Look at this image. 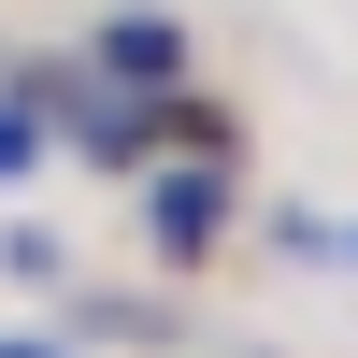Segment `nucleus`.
Wrapping results in <instances>:
<instances>
[{"mask_svg":"<svg viewBox=\"0 0 358 358\" xmlns=\"http://www.w3.org/2000/svg\"><path fill=\"white\" fill-rule=\"evenodd\" d=\"M287 244H301V258H330V273H358V215H287Z\"/></svg>","mask_w":358,"mask_h":358,"instance_id":"20e7f679","label":"nucleus"},{"mask_svg":"<svg viewBox=\"0 0 358 358\" xmlns=\"http://www.w3.org/2000/svg\"><path fill=\"white\" fill-rule=\"evenodd\" d=\"M0 358H57V344H0Z\"/></svg>","mask_w":358,"mask_h":358,"instance_id":"39448f33","label":"nucleus"},{"mask_svg":"<svg viewBox=\"0 0 358 358\" xmlns=\"http://www.w3.org/2000/svg\"><path fill=\"white\" fill-rule=\"evenodd\" d=\"M143 229H158V258H201L229 229V172H158V201H143Z\"/></svg>","mask_w":358,"mask_h":358,"instance_id":"f03ea898","label":"nucleus"},{"mask_svg":"<svg viewBox=\"0 0 358 358\" xmlns=\"http://www.w3.org/2000/svg\"><path fill=\"white\" fill-rule=\"evenodd\" d=\"M86 72H115V86H158V101H172V86H187V29H172V15H115L101 43H86Z\"/></svg>","mask_w":358,"mask_h":358,"instance_id":"f257e3e1","label":"nucleus"},{"mask_svg":"<svg viewBox=\"0 0 358 358\" xmlns=\"http://www.w3.org/2000/svg\"><path fill=\"white\" fill-rule=\"evenodd\" d=\"M29 172H43V101L0 86V187H29Z\"/></svg>","mask_w":358,"mask_h":358,"instance_id":"7ed1b4c3","label":"nucleus"}]
</instances>
